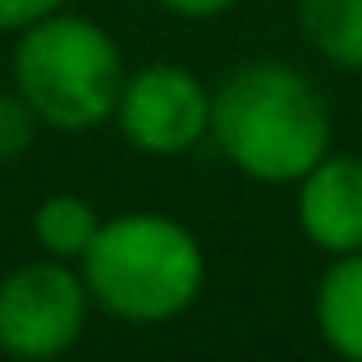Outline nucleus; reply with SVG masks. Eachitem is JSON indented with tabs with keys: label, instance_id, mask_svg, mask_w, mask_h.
I'll return each mask as SVG.
<instances>
[{
	"label": "nucleus",
	"instance_id": "f8f14e48",
	"mask_svg": "<svg viewBox=\"0 0 362 362\" xmlns=\"http://www.w3.org/2000/svg\"><path fill=\"white\" fill-rule=\"evenodd\" d=\"M151 5H160L175 18H221V14H230L239 0H151Z\"/></svg>",
	"mask_w": 362,
	"mask_h": 362
},
{
	"label": "nucleus",
	"instance_id": "9b49d317",
	"mask_svg": "<svg viewBox=\"0 0 362 362\" xmlns=\"http://www.w3.org/2000/svg\"><path fill=\"white\" fill-rule=\"evenodd\" d=\"M55 9H64V0H0V33H23Z\"/></svg>",
	"mask_w": 362,
	"mask_h": 362
},
{
	"label": "nucleus",
	"instance_id": "423d86ee",
	"mask_svg": "<svg viewBox=\"0 0 362 362\" xmlns=\"http://www.w3.org/2000/svg\"><path fill=\"white\" fill-rule=\"evenodd\" d=\"M298 230L321 252H358L362 247V160L321 156L298 179Z\"/></svg>",
	"mask_w": 362,
	"mask_h": 362
},
{
	"label": "nucleus",
	"instance_id": "7ed1b4c3",
	"mask_svg": "<svg viewBox=\"0 0 362 362\" xmlns=\"http://www.w3.org/2000/svg\"><path fill=\"white\" fill-rule=\"evenodd\" d=\"M14 37V92L37 110L42 129L88 133L115 119L124 55L106 23L55 9Z\"/></svg>",
	"mask_w": 362,
	"mask_h": 362
},
{
	"label": "nucleus",
	"instance_id": "f03ea898",
	"mask_svg": "<svg viewBox=\"0 0 362 362\" xmlns=\"http://www.w3.org/2000/svg\"><path fill=\"white\" fill-rule=\"evenodd\" d=\"M92 308L124 326H165L184 317L206 284V252L184 221L165 211H124L101 221L78 257Z\"/></svg>",
	"mask_w": 362,
	"mask_h": 362
},
{
	"label": "nucleus",
	"instance_id": "0eeeda50",
	"mask_svg": "<svg viewBox=\"0 0 362 362\" xmlns=\"http://www.w3.org/2000/svg\"><path fill=\"white\" fill-rule=\"evenodd\" d=\"M317 330L339 358L362 362V247L339 252L317 284Z\"/></svg>",
	"mask_w": 362,
	"mask_h": 362
},
{
	"label": "nucleus",
	"instance_id": "f257e3e1",
	"mask_svg": "<svg viewBox=\"0 0 362 362\" xmlns=\"http://www.w3.org/2000/svg\"><path fill=\"white\" fill-rule=\"evenodd\" d=\"M206 138L257 184H298L330 151V110L303 69L247 60L211 92Z\"/></svg>",
	"mask_w": 362,
	"mask_h": 362
},
{
	"label": "nucleus",
	"instance_id": "9d476101",
	"mask_svg": "<svg viewBox=\"0 0 362 362\" xmlns=\"http://www.w3.org/2000/svg\"><path fill=\"white\" fill-rule=\"evenodd\" d=\"M37 129H42L37 110L28 106L14 88H0V160L28 156L33 142H37Z\"/></svg>",
	"mask_w": 362,
	"mask_h": 362
},
{
	"label": "nucleus",
	"instance_id": "6e6552de",
	"mask_svg": "<svg viewBox=\"0 0 362 362\" xmlns=\"http://www.w3.org/2000/svg\"><path fill=\"white\" fill-rule=\"evenodd\" d=\"M298 28L321 60L362 74V0H298Z\"/></svg>",
	"mask_w": 362,
	"mask_h": 362
},
{
	"label": "nucleus",
	"instance_id": "39448f33",
	"mask_svg": "<svg viewBox=\"0 0 362 362\" xmlns=\"http://www.w3.org/2000/svg\"><path fill=\"white\" fill-rule=\"evenodd\" d=\"M115 124L124 142L142 156H184L211 133V92L184 64H142L138 74H124Z\"/></svg>",
	"mask_w": 362,
	"mask_h": 362
},
{
	"label": "nucleus",
	"instance_id": "20e7f679",
	"mask_svg": "<svg viewBox=\"0 0 362 362\" xmlns=\"http://www.w3.org/2000/svg\"><path fill=\"white\" fill-rule=\"evenodd\" d=\"M92 293L83 271L60 257L23 262L0 280V354L18 362H51L88 330Z\"/></svg>",
	"mask_w": 362,
	"mask_h": 362
},
{
	"label": "nucleus",
	"instance_id": "1a4fd4ad",
	"mask_svg": "<svg viewBox=\"0 0 362 362\" xmlns=\"http://www.w3.org/2000/svg\"><path fill=\"white\" fill-rule=\"evenodd\" d=\"M97 230H101L97 206L78 193H55V197H46V202H37V211H33L37 247H42L46 257H60V262H74V266H78V257L92 247Z\"/></svg>",
	"mask_w": 362,
	"mask_h": 362
}]
</instances>
